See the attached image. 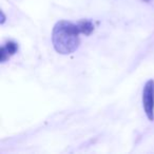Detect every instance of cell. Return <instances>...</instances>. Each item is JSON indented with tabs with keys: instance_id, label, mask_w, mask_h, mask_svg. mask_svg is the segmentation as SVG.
I'll use <instances>...</instances> for the list:
<instances>
[{
	"instance_id": "cell-1",
	"label": "cell",
	"mask_w": 154,
	"mask_h": 154,
	"mask_svg": "<svg viewBox=\"0 0 154 154\" xmlns=\"http://www.w3.org/2000/svg\"><path fill=\"white\" fill-rule=\"evenodd\" d=\"M80 30L78 26L70 21L57 22L53 29L52 41L54 49L60 54H71L75 52L79 47Z\"/></svg>"
},
{
	"instance_id": "cell-2",
	"label": "cell",
	"mask_w": 154,
	"mask_h": 154,
	"mask_svg": "<svg viewBox=\"0 0 154 154\" xmlns=\"http://www.w3.org/2000/svg\"><path fill=\"white\" fill-rule=\"evenodd\" d=\"M143 106L148 119L154 120V80H148L143 90Z\"/></svg>"
},
{
	"instance_id": "cell-3",
	"label": "cell",
	"mask_w": 154,
	"mask_h": 154,
	"mask_svg": "<svg viewBox=\"0 0 154 154\" xmlns=\"http://www.w3.org/2000/svg\"><path fill=\"white\" fill-rule=\"evenodd\" d=\"M77 26L79 28L80 33H82L85 35H90L91 32L93 31V29H94V26L91 23V21H88V20H82V21H79L77 23Z\"/></svg>"
},
{
	"instance_id": "cell-5",
	"label": "cell",
	"mask_w": 154,
	"mask_h": 154,
	"mask_svg": "<svg viewBox=\"0 0 154 154\" xmlns=\"http://www.w3.org/2000/svg\"><path fill=\"white\" fill-rule=\"evenodd\" d=\"M1 18H2V19H1V23H3V22H5V15H3V13L2 12H1Z\"/></svg>"
},
{
	"instance_id": "cell-4",
	"label": "cell",
	"mask_w": 154,
	"mask_h": 154,
	"mask_svg": "<svg viewBox=\"0 0 154 154\" xmlns=\"http://www.w3.org/2000/svg\"><path fill=\"white\" fill-rule=\"evenodd\" d=\"M2 49L5 50V53H7L8 55H13V54H15L16 51L18 50V45H17V43L10 41V42H8L5 47H2Z\"/></svg>"
}]
</instances>
